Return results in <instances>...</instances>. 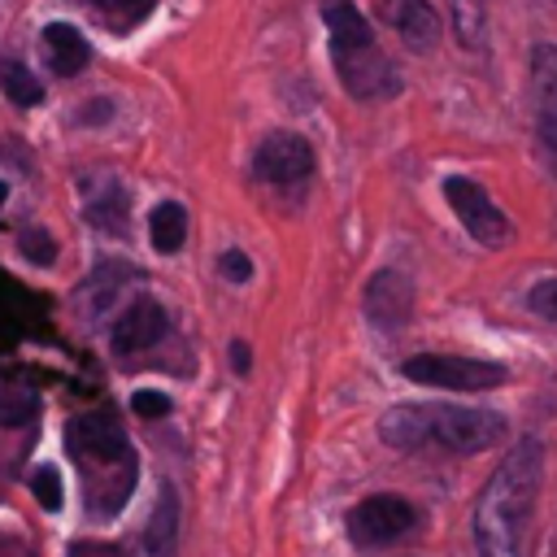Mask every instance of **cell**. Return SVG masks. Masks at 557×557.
<instances>
[{"label": "cell", "instance_id": "2e32d148", "mask_svg": "<svg viewBox=\"0 0 557 557\" xmlns=\"http://www.w3.org/2000/svg\"><path fill=\"white\" fill-rule=\"evenodd\" d=\"M453 35L466 52H483L487 48V13L479 0H453Z\"/></svg>", "mask_w": 557, "mask_h": 557}, {"label": "cell", "instance_id": "6da1fadb", "mask_svg": "<svg viewBox=\"0 0 557 557\" xmlns=\"http://www.w3.org/2000/svg\"><path fill=\"white\" fill-rule=\"evenodd\" d=\"M544 483V444L522 435L492 470L474 505V548L479 557H531V518Z\"/></svg>", "mask_w": 557, "mask_h": 557}, {"label": "cell", "instance_id": "cb8c5ba5", "mask_svg": "<svg viewBox=\"0 0 557 557\" xmlns=\"http://www.w3.org/2000/svg\"><path fill=\"white\" fill-rule=\"evenodd\" d=\"M218 270H222V278H231V283H244V278H252V261L244 257V252H222V261H218Z\"/></svg>", "mask_w": 557, "mask_h": 557}, {"label": "cell", "instance_id": "d4e9b609", "mask_svg": "<svg viewBox=\"0 0 557 557\" xmlns=\"http://www.w3.org/2000/svg\"><path fill=\"white\" fill-rule=\"evenodd\" d=\"M70 557H122L117 548H104V544H78Z\"/></svg>", "mask_w": 557, "mask_h": 557}, {"label": "cell", "instance_id": "4fadbf2b", "mask_svg": "<svg viewBox=\"0 0 557 557\" xmlns=\"http://www.w3.org/2000/svg\"><path fill=\"white\" fill-rule=\"evenodd\" d=\"M174 540H178V496L165 483L148 513V527L135 535V544L122 557H174Z\"/></svg>", "mask_w": 557, "mask_h": 557}, {"label": "cell", "instance_id": "277c9868", "mask_svg": "<svg viewBox=\"0 0 557 557\" xmlns=\"http://www.w3.org/2000/svg\"><path fill=\"white\" fill-rule=\"evenodd\" d=\"M70 453L87 466H96V483H91V505L100 518H109L135 487V453L126 444V431L117 426V418L109 409L96 413H78L70 422Z\"/></svg>", "mask_w": 557, "mask_h": 557}, {"label": "cell", "instance_id": "9c48e42d", "mask_svg": "<svg viewBox=\"0 0 557 557\" xmlns=\"http://www.w3.org/2000/svg\"><path fill=\"white\" fill-rule=\"evenodd\" d=\"M252 174L261 183H274V187H292V183H305L313 174V148L305 135L296 131H270L257 152H252Z\"/></svg>", "mask_w": 557, "mask_h": 557}, {"label": "cell", "instance_id": "d6986e66", "mask_svg": "<svg viewBox=\"0 0 557 557\" xmlns=\"http://www.w3.org/2000/svg\"><path fill=\"white\" fill-rule=\"evenodd\" d=\"M17 248H22L26 261H35V265H52V257H57V244H52V235H48L44 226H26V231L17 235Z\"/></svg>", "mask_w": 557, "mask_h": 557}, {"label": "cell", "instance_id": "83f0119b", "mask_svg": "<svg viewBox=\"0 0 557 557\" xmlns=\"http://www.w3.org/2000/svg\"><path fill=\"white\" fill-rule=\"evenodd\" d=\"M548 4H557V0H548Z\"/></svg>", "mask_w": 557, "mask_h": 557}, {"label": "cell", "instance_id": "8fae6325", "mask_svg": "<svg viewBox=\"0 0 557 557\" xmlns=\"http://www.w3.org/2000/svg\"><path fill=\"white\" fill-rule=\"evenodd\" d=\"M379 17L413 52H431L440 44V13L431 9V0H379Z\"/></svg>", "mask_w": 557, "mask_h": 557}, {"label": "cell", "instance_id": "7c38bea8", "mask_svg": "<svg viewBox=\"0 0 557 557\" xmlns=\"http://www.w3.org/2000/svg\"><path fill=\"white\" fill-rule=\"evenodd\" d=\"M170 331V318H165V309L157 305V300H135L122 318H117V326H113V352H122V357H131V352H144V348H152V344H161V335Z\"/></svg>", "mask_w": 557, "mask_h": 557}, {"label": "cell", "instance_id": "52a82bcc", "mask_svg": "<svg viewBox=\"0 0 557 557\" xmlns=\"http://www.w3.org/2000/svg\"><path fill=\"white\" fill-rule=\"evenodd\" d=\"M531 113H535V144H540L544 170L557 174V48L553 44L531 48Z\"/></svg>", "mask_w": 557, "mask_h": 557}, {"label": "cell", "instance_id": "7402d4cb", "mask_svg": "<svg viewBox=\"0 0 557 557\" xmlns=\"http://www.w3.org/2000/svg\"><path fill=\"white\" fill-rule=\"evenodd\" d=\"M527 309L544 322H557V278H540L531 292H527Z\"/></svg>", "mask_w": 557, "mask_h": 557}, {"label": "cell", "instance_id": "7a4b0ae2", "mask_svg": "<svg viewBox=\"0 0 557 557\" xmlns=\"http://www.w3.org/2000/svg\"><path fill=\"white\" fill-rule=\"evenodd\" d=\"M383 444L400 453H483L509 435V422L496 409H470V405H392L379 418Z\"/></svg>", "mask_w": 557, "mask_h": 557}, {"label": "cell", "instance_id": "5bb4252c", "mask_svg": "<svg viewBox=\"0 0 557 557\" xmlns=\"http://www.w3.org/2000/svg\"><path fill=\"white\" fill-rule=\"evenodd\" d=\"M44 57H48V65H52V74H61V78H74L83 65H87V57H91V48H87V39L70 26V22H52V26H44Z\"/></svg>", "mask_w": 557, "mask_h": 557}, {"label": "cell", "instance_id": "e0dca14e", "mask_svg": "<svg viewBox=\"0 0 557 557\" xmlns=\"http://www.w3.org/2000/svg\"><path fill=\"white\" fill-rule=\"evenodd\" d=\"M0 87H4V96H9L13 104H22V109H26V104H39V96H44L39 83H35V74H30L22 61H4V65H0Z\"/></svg>", "mask_w": 557, "mask_h": 557}, {"label": "cell", "instance_id": "44dd1931", "mask_svg": "<svg viewBox=\"0 0 557 557\" xmlns=\"http://www.w3.org/2000/svg\"><path fill=\"white\" fill-rule=\"evenodd\" d=\"M30 492H35V500L44 505V509H61V500H65V487H61V474L52 470V466H44V470H35V479H30Z\"/></svg>", "mask_w": 557, "mask_h": 557}, {"label": "cell", "instance_id": "3957f363", "mask_svg": "<svg viewBox=\"0 0 557 557\" xmlns=\"http://www.w3.org/2000/svg\"><path fill=\"white\" fill-rule=\"evenodd\" d=\"M326 35H331V65L339 74V87L352 100H392L400 91L396 61L374 44V26L361 17L352 0H322Z\"/></svg>", "mask_w": 557, "mask_h": 557}, {"label": "cell", "instance_id": "9a60e30c", "mask_svg": "<svg viewBox=\"0 0 557 557\" xmlns=\"http://www.w3.org/2000/svg\"><path fill=\"white\" fill-rule=\"evenodd\" d=\"M148 239H152L157 252H178L183 239H187V209L174 205V200H161L148 213Z\"/></svg>", "mask_w": 557, "mask_h": 557}, {"label": "cell", "instance_id": "8992f818", "mask_svg": "<svg viewBox=\"0 0 557 557\" xmlns=\"http://www.w3.org/2000/svg\"><path fill=\"white\" fill-rule=\"evenodd\" d=\"M418 527H422L418 505L405 500V496H392V492L357 500V505L348 509V518H344V531H348V540H352L357 548L392 544V540H400V535H409V531H418Z\"/></svg>", "mask_w": 557, "mask_h": 557}, {"label": "cell", "instance_id": "ba28073f", "mask_svg": "<svg viewBox=\"0 0 557 557\" xmlns=\"http://www.w3.org/2000/svg\"><path fill=\"white\" fill-rule=\"evenodd\" d=\"M444 200L453 205V213L461 218V226H466L479 244L505 248V244L513 239L509 218L500 213V205H496L479 183H470V178H444Z\"/></svg>", "mask_w": 557, "mask_h": 557}, {"label": "cell", "instance_id": "484cf974", "mask_svg": "<svg viewBox=\"0 0 557 557\" xmlns=\"http://www.w3.org/2000/svg\"><path fill=\"white\" fill-rule=\"evenodd\" d=\"M231 361H235V374H248V348L244 344H231Z\"/></svg>", "mask_w": 557, "mask_h": 557}, {"label": "cell", "instance_id": "ac0fdd59", "mask_svg": "<svg viewBox=\"0 0 557 557\" xmlns=\"http://www.w3.org/2000/svg\"><path fill=\"white\" fill-rule=\"evenodd\" d=\"M39 400L26 387H4L0 383V426H26L35 418Z\"/></svg>", "mask_w": 557, "mask_h": 557}, {"label": "cell", "instance_id": "30bf717a", "mask_svg": "<svg viewBox=\"0 0 557 557\" xmlns=\"http://www.w3.org/2000/svg\"><path fill=\"white\" fill-rule=\"evenodd\" d=\"M409 313H413V283H409V274H400V270H379V274L366 283V318H370L379 331L396 335V331L409 322Z\"/></svg>", "mask_w": 557, "mask_h": 557}, {"label": "cell", "instance_id": "5b68a950", "mask_svg": "<svg viewBox=\"0 0 557 557\" xmlns=\"http://www.w3.org/2000/svg\"><path fill=\"white\" fill-rule=\"evenodd\" d=\"M409 383L422 387H444V392H487L509 379L500 361H479V357H453V352H418L400 366Z\"/></svg>", "mask_w": 557, "mask_h": 557}, {"label": "cell", "instance_id": "4316f807", "mask_svg": "<svg viewBox=\"0 0 557 557\" xmlns=\"http://www.w3.org/2000/svg\"><path fill=\"white\" fill-rule=\"evenodd\" d=\"M0 205H4V183H0Z\"/></svg>", "mask_w": 557, "mask_h": 557}, {"label": "cell", "instance_id": "603a6c76", "mask_svg": "<svg viewBox=\"0 0 557 557\" xmlns=\"http://www.w3.org/2000/svg\"><path fill=\"white\" fill-rule=\"evenodd\" d=\"M131 409H135L139 418H165V413H170V396H161V392H148V387H144V392H135V396H131Z\"/></svg>", "mask_w": 557, "mask_h": 557}, {"label": "cell", "instance_id": "ffe728a7", "mask_svg": "<svg viewBox=\"0 0 557 557\" xmlns=\"http://www.w3.org/2000/svg\"><path fill=\"white\" fill-rule=\"evenodd\" d=\"M87 4H96L104 17H113V22L131 26V22H144V17L152 13V4H157V0H87Z\"/></svg>", "mask_w": 557, "mask_h": 557}]
</instances>
